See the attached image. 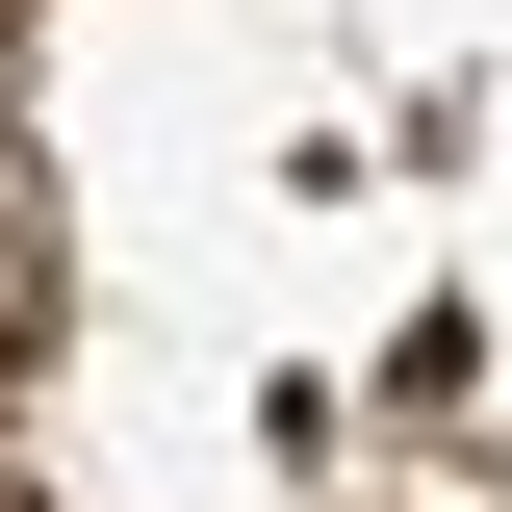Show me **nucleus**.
<instances>
[{
    "label": "nucleus",
    "mask_w": 512,
    "mask_h": 512,
    "mask_svg": "<svg viewBox=\"0 0 512 512\" xmlns=\"http://www.w3.org/2000/svg\"><path fill=\"white\" fill-rule=\"evenodd\" d=\"M26 333H52V154L0 128V359H26Z\"/></svg>",
    "instance_id": "1"
}]
</instances>
